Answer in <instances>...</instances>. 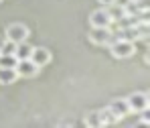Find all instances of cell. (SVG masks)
Masks as SVG:
<instances>
[{
	"mask_svg": "<svg viewBox=\"0 0 150 128\" xmlns=\"http://www.w3.org/2000/svg\"><path fill=\"white\" fill-rule=\"evenodd\" d=\"M30 51H33V47L23 41V43H16V49H14V57H16V61L18 59H28L30 57Z\"/></svg>",
	"mask_w": 150,
	"mask_h": 128,
	"instance_id": "12",
	"label": "cell"
},
{
	"mask_svg": "<svg viewBox=\"0 0 150 128\" xmlns=\"http://www.w3.org/2000/svg\"><path fill=\"white\" fill-rule=\"evenodd\" d=\"M100 116H101V122H103V126H112V124H118L122 118H118L110 108H103V110H100Z\"/></svg>",
	"mask_w": 150,
	"mask_h": 128,
	"instance_id": "11",
	"label": "cell"
},
{
	"mask_svg": "<svg viewBox=\"0 0 150 128\" xmlns=\"http://www.w3.org/2000/svg\"><path fill=\"white\" fill-rule=\"evenodd\" d=\"M39 65L28 57V59H18L16 61V65H14V71H16V75L18 77H35L39 73Z\"/></svg>",
	"mask_w": 150,
	"mask_h": 128,
	"instance_id": "4",
	"label": "cell"
},
{
	"mask_svg": "<svg viewBox=\"0 0 150 128\" xmlns=\"http://www.w3.org/2000/svg\"><path fill=\"white\" fill-rule=\"evenodd\" d=\"M83 122H85V126H89V128H100V126H103L101 116H100V110H91V112H87Z\"/></svg>",
	"mask_w": 150,
	"mask_h": 128,
	"instance_id": "10",
	"label": "cell"
},
{
	"mask_svg": "<svg viewBox=\"0 0 150 128\" xmlns=\"http://www.w3.org/2000/svg\"><path fill=\"white\" fill-rule=\"evenodd\" d=\"M118 118H124L126 114L130 112V108H128V102H126V98H116V100H112L110 106H108Z\"/></svg>",
	"mask_w": 150,
	"mask_h": 128,
	"instance_id": "8",
	"label": "cell"
},
{
	"mask_svg": "<svg viewBox=\"0 0 150 128\" xmlns=\"http://www.w3.org/2000/svg\"><path fill=\"white\" fill-rule=\"evenodd\" d=\"M110 51H112V55L116 59H128V57H132L136 53V45H134V41L118 37L114 43H110Z\"/></svg>",
	"mask_w": 150,
	"mask_h": 128,
	"instance_id": "1",
	"label": "cell"
},
{
	"mask_svg": "<svg viewBox=\"0 0 150 128\" xmlns=\"http://www.w3.org/2000/svg\"><path fill=\"white\" fill-rule=\"evenodd\" d=\"M14 49H16V43L8 41V39H4V43L0 45V53H4V55H14Z\"/></svg>",
	"mask_w": 150,
	"mask_h": 128,
	"instance_id": "14",
	"label": "cell"
},
{
	"mask_svg": "<svg viewBox=\"0 0 150 128\" xmlns=\"http://www.w3.org/2000/svg\"><path fill=\"white\" fill-rule=\"evenodd\" d=\"M128 108L130 112H146L148 110V94L146 92H132L128 98Z\"/></svg>",
	"mask_w": 150,
	"mask_h": 128,
	"instance_id": "3",
	"label": "cell"
},
{
	"mask_svg": "<svg viewBox=\"0 0 150 128\" xmlns=\"http://www.w3.org/2000/svg\"><path fill=\"white\" fill-rule=\"evenodd\" d=\"M14 65H16V57L14 55L0 53V67H14Z\"/></svg>",
	"mask_w": 150,
	"mask_h": 128,
	"instance_id": "13",
	"label": "cell"
},
{
	"mask_svg": "<svg viewBox=\"0 0 150 128\" xmlns=\"http://www.w3.org/2000/svg\"><path fill=\"white\" fill-rule=\"evenodd\" d=\"M98 2H101L103 6H108V4H112V2H116V0H98Z\"/></svg>",
	"mask_w": 150,
	"mask_h": 128,
	"instance_id": "17",
	"label": "cell"
},
{
	"mask_svg": "<svg viewBox=\"0 0 150 128\" xmlns=\"http://www.w3.org/2000/svg\"><path fill=\"white\" fill-rule=\"evenodd\" d=\"M89 25L91 26H112L114 21L110 18V14H108L105 8H98V10H93L89 14Z\"/></svg>",
	"mask_w": 150,
	"mask_h": 128,
	"instance_id": "6",
	"label": "cell"
},
{
	"mask_svg": "<svg viewBox=\"0 0 150 128\" xmlns=\"http://www.w3.org/2000/svg\"><path fill=\"white\" fill-rule=\"evenodd\" d=\"M132 2H134V6H136V10H138V12L148 14V8H150L148 0H132Z\"/></svg>",
	"mask_w": 150,
	"mask_h": 128,
	"instance_id": "15",
	"label": "cell"
},
{
	"mask_svg": "<svg viewBox=\"0 0 150 128\" xmlns=\"http://www.w3.org/2000/svg\"><path fill=\"white\" fill-rule=\"evenodd\" d=\"M6 39L8 41H12V43H23L28 39V35H30V31H28V26L23 25V23H12V25L6 26Z\"/></svg>",
	"mask_w": 150,
	"mask_h": 128,
	"instance_id": "2",
	"label": "cell"
},
{
	"mask_svg": "<svg viewBox=\"0 0 150 128\" xmlns=\"http://www.w3.org/2000/svg\"><path fill=\"white\" fill-rule=\"evenodd\" d=\"M110 26H91V33H89V41L93 45H108L110 43Z\"/></svg>",
	"mask_w": 150,
	"mask_h": 128,
	"instance_id": "5",
	"label": "cell"
},
{
	"mask_svg": "<svg viewBox=\"0 0 150 128\" xmlns=\"http://www.w3.org/2000/svg\"><path fill=\"white\" fill-rule=\"evenodd\" d=\"M61 126H73V120H63Z\"/></svg>",
	"mask_w": 150,
	"mask_h": 128,
	"instance_id": "16",
	"label": "cell"
},
{
	"mask_svg": "<svg viewBox=\"0 0 150 128\" xmlns=\"http://www.w3.org/2000/svg\"><path fill=\"white\" fill-rule=\"evenodd\" d=\"M0 2H2V0H0Z\"/></svg>",
	"mask_w": 150,
	"mask_h": 128,
	"instance_id": "18",
	"label": "cell"
},
{
	"mask_svg": "<svg viewBox=\"0 0 150 128\" xmlns=\"http://www.w3.org/2000/svg\"><path fill=\"white\" fill-rule=\"evenodd\" d=\"M30 59H33L39 67H43V65H47V63L51 61V51L47 49V47H33Z\"/></svg>",
	"mask_w": 150,
	"mask_h": 128,
	"instance_id": "7",
	"label": "cell"
},
{
	"mask_svg": "<svg viewBox=\"0 0 150 128\" xmlns=\"http://www.w3.org/2000/svg\"><path fill=\"white\" fill-rule=\"evenodd\" d=\"M16 79H18V75H16L14 67H0V83L2 85H10Z\"/></svg>",
	"mask_w": 150,
	"mask_h": 128,
	"instance_id": "9",
	"label": "cell"
}]
</instances>
